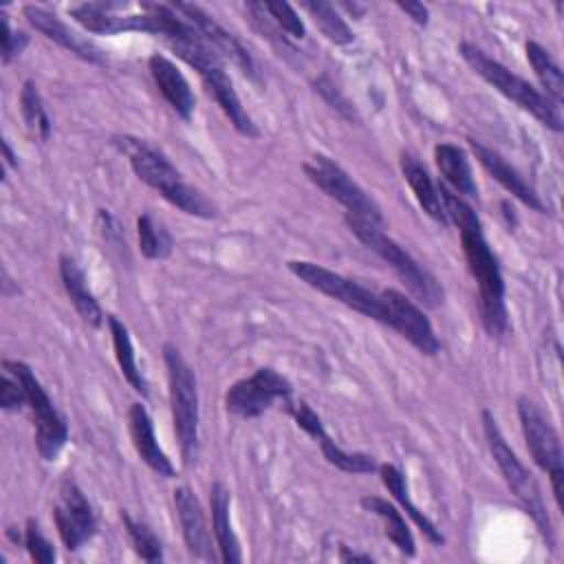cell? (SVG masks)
Here are the masks:
<instances>
[{"label":"cell","mask_w":564,"mask_h":564,"mask_svg":"<svg viewBox=\"0 0 564 564\" xmlns=\"http://www.w3.org/2000/svg\"><path fill=\"white\" fill-rule=\"evenodd\" d=\"M128 425H130V436L132 445L139 454V458L156 474L163 478H174V465L167 458V454L161 449L156 436H154V423L148 414V410L141 403H132L128 412Z\"/></svg>","instance_id":"cell-20"},{"label":"cell","mask_w":564,"mask_h":564,"mask_svg":"<svg viewBox=\"0 0 564 564\" xmlns=\"http://www.w3.org/2000/svg\"><path fill=\"white\" fill-rule=\"evenodd\" d=\"M480 416H482V430H485V438H487L489 452H491V456H494V460H496L505 482L516 494V498L524 505V509L531 513V518L535 520L538 529L549 540V544H553V529H551V520H549V513L544 509L538 482L533 480L531 471L520 463L516 452L509 447V443L502 436L494 414L485 408Z\"/></svg>","instance_id":"cell-7"},{"label":"cell","mask_w":564,"mask_h":564,"mask_svg":"<svg viewBox=\"0 0 564 564\" xmlns=\"http://www.w3.org/2000/svg\"><path fill=\"white\" fill-rule=\"evenodd\" d=\"M460 245L467 260V269L478 284V306L485 330L500 339L509 330V315L505 304V280L500 273L498 258L494 256L489 242L485 240L480 220L460 225Z\"/></svg>","instance_id":"cell-2"},{"label":"cell","mask_w":564,"mask_h":564,"mask_svg":"<svg viewBox=\"0 0 564 564\" xmlns=\"http://www.w3.org/2000/svg\"><path fill=\"white\" fill-rule=\"evenodd\" d=\"M170 46L183 62H187L200 75L207 93L220 106V110L225 112L229 123L236 128V132L247 139H256L260 132H258L253 119L249 117V112L242 108L238 93H236L229 75L225 73L223 59L203 42V37L198 35L187 42H172Z\"/></svg>","instance_id":"cell-4"},{"label":"cell","mask_w":564,"mask_h":564,"mask_svg":"<svg viewBox=\"0 0 564 564\" xmlns=\"http://www.w3.org/2000/svg\"><path fill=\"white\" fill-rule=\"evenodd\" d=\"M469 141V148H471V152H474V156L478 159V163L511 194V196H516L520 203H524L527 207H531V209H535V212H540V214H546V207H544V203L540 200V196L535 194V189L520 176V172L513 167V165H509L494 148H489V145H485L482 141H478V139H467Z\"/></svg>","instance_id":"cell-19"},{"label":"cell","mask_w":564,"mask_h":564,"mask_svg":"<svg viewBox=\"0 0 564 564\" xmlns=\"http://www.w3.org/2000/svg\"><path fill=\"white\" fill-rule=\"evenodd\" d=\"M286 410L293 416V421L297 423V427H302L308 436H313L324 454V458L346 471V474H372L379 469V465L375 463V458L370 454H361V452H346L341 449L328 434L326 427L322 423V419L311 410V405L306 401H286Z\"/></svg>","instance_id":"cell-16"},{"label":"cell","mask_w":564,"mask_h":564,"mask_svg":"<svg viewBox=\"0 0 564 564\" xmlns=\"http://www.w3.org/2000/svg\"><path fill=\"white\" fill-rule=\"evenodd\" d=\"M518 416L520 427L535 465L549 474L551 489L557 507L562 509V491H564V456L555 427L542 414V410L527 397L518 399Z\"/></svg>","instance_id":"cell-9"},{"label":"cell","mask_w":564,"mask_h":564,"mask_svg":"<svg viewBox=\"0 0 564 564\" xmlns=\"http://www.w3.org/2000/svg\"><path fill=\"white\" fill-rule=\"evenodd\" d=\"M302 7L311 13L313 22L317 24V29L322 31V35L326 40H330L333 44H350L352 42V31L346 24V20L337 13V9L330 2L324 0H306L302 2Z\"/></svg>","instance_id":"cell-31"},{"label":"cell","mask_w":564,"mask_h":564,"mask_svg":"<svg viewBox=\"0 0 564 564\" xmlns=\"http://www.w3.org/2000/svg\"><path fill=\"white\" fill-rule=\"evenodd\" d=\"M108 328H110V335H112V348H115V357H117V364H119V370H121L123 379L132 386L134 392H139L141 397H148V381H145V377L141 375V370L137 366L134 346H132V339H130V333H128L126 324L119 317L108 315Z\"/></svg>","instance_id":"cell-27"},{"label":"cell","mask_w":564,"mask_h":564,"mask_svg":"<svg viewBox=\"0 0 564 564\" xmlns=\"http://www.w3.org/2000/svg\"><path fill=\"white\" fill-rule=\"evenodd\" d=\"M174 509H176V516H178V524H181L187 551L194 557L205 560V562L220 560V555L214 553L212 535H209L200 502H198V498L194 496V491L189 487L181 485V487L174 489Z\"/></svg>","instance_id":"cell-18"},{"label":"cell","mask_w":564,"mask_h":564,"mask_svg":"<svg viewBox=\"0 0 564 564\" xmlns=\"http://www.w3.org/2000/svg\"><path fill=\"white\" fill-rule=\"evenodd\" d=\"M20 110H22V117H24V123H26L29 132L33 137H37L40 141H46L51 137V119L46 115L44 101L40 97V90H37L35 82H31V79H26L22 84Z\"/></svg>","instance_id":"cell-32"},{"label":"cell","mask_w":564,"mask_h":564,"mask_svg":"<svg viewBox=\"0 0 564 564\" xmlns=\"http://www.w3.org/2000/svg\"><path fill=\"white\" fill-rule=\"evenodd\" d=\"M24 403H26L24 386L20 383V379L15 375L4 370L2 379H0V408L4 412H13V410H20Z\"/></svg>","instance_id":"cell-37"},{"label":"cell","mask_w":564,"mask_h":564,"mask_svg":"<svg viewBox=\"0 0 564 564\" xmlns=\"http://www.w3.org/2000/svg\"><path fill=\"white\" fill-rule=\"evenodd\" d=\"M348 229L370 249L375 251L381 260H386L394 273L403 280V284L410 289V293L423 302L425 306H438L443 302V289L438 286V282L399 245L394 242L390 236H386L381 231V227L366 223L352 214L344 216Z\"/></svg>","instance_id":"cell-6"},{"label":"cell","mask_w":564,"mask_h":564,"mask_svg":"<svg viewBox=\"0 0 564 564\" xmlns=\"http://www.w3.org/2000/svg\"><path fill=\"white\" fill-rule=\"evenodd\" d=\"M174 11H178L203 37V42L220 57L234 62L249 79H258V68L249 51L225 29L220 26L207 11H203L198 4L187 2H170Z\"/></svg>","instance_id":"cell-15"},{"label":"cell","mask_w":564,"mask_h":564,"mask_svg":"<svg viewBox=\"0 0 564 564\" xmlns=\"http://www.w3.org/2000/svg\"><path fill=\"white\" fill-rule=\"evenodd\" d=\"M26 44H29V35L22 31H13L7 13L0 11V59H2V64H9L13 57H18Z\"/></svg>","instance_id":"cell-36"},{"label":"cell","mask_w":564,"mask_h":564,"mask_svg":"<svg viewBox=\"0 0 564 564\" xmlns=\"http://www.w3.org/2000/svg\"><path fill=\"white\" fill-rule=\"evenodd\" d=\"M524 51H527L529 64L535 70V77L540 79L542 88L546 90L544 95L562 106V101H564V75H562V68L557 66V62L551 57V53L542 44H538L533 40L527 42Z\"/></svg>","instance_id":"cell-29"},{"label":"cell","mask_w":564,"mask_h":564,"mask_svg":"<svg viewBox=\"0 0 564 564\" xmlns=\"http://www.w3.org/2000/svg\"><path fill=\"white\" fill-rule=\"evenodd\" d=\"M339 560H341V562H361V564H372V557H370V555L352 553V551H348V546H339Z\"/></svg>","instance_id":"cell-40"},{"label":"cell","mask_w":564,"mask_h":564,"mask_svg":"<svg viewBox=\"0 0 564 564\" xmlns=\"http://www.w3.org/2000/svg\"><path fill=\"white\" fill-rule=\"evenodd\" d=\"M119 516H121L126 533H128V538L134 546V553L145 562H161L163 560V546H161V540L154 535V531L150 527H145L143 522L134 520L123 509H121Z\"/></svg>","instance_id":"cell-33"},{"label":"cell","mask_w":564,"mask_h":564,"mask_svg":"<svg viewBox=\"0 0 564 564\" xmlns=\"http://www.w3.org/2000/svg\"><path fill=\"white\" fill-rule=\"evenodd\" d=\"M458 53L463 59L471 66L476 75H480L487 84H491L498 93H502L507 99L518 104L522 110L531 112L542 126H546L553 132H562L564 117L562 106L549 99L544 93H540L533 84L522 79L520 75L511 73L507 66L489 57L482 48H478L471 42H460Z\"/></svg>","instance_id":"cell-3"},{"label":"cell","mask_w":564,"mask_h":564,"mask_svg":"<svg viewBox=\"0 0 564 564\" xmlns=\"http://www.w3.org/2000/svg\"><path fill=\"white\" fill-rule=\"evenodd\" d=\"M379 474H381V482L386 485V489H388V491L392 494V498L405 509V513H408V516L412 518V522L423 531V535H425L432 544H443L445 538H443L441 529H436V524L410 500L403 474H401L394 465H390V463L379 465Z\"/></svg>","instance_id":"cell-26"},{"label":"cell","mask_w":564,"mask_h":564,"mask_svg":"<svg viewBox=\"0 0 564 564\" xmlns=\"http://www.w3.org/2000/svg\"><path fill=\"white\" fill-rule=\"evenodd\" d=\"M315 90H319L322 97H324L333 108H337V112H341V115L348 117V119L355 117L352 106H348V101L337 93V88H335L326 77H319V79L315 82Z\"/></svg>","instance_id":"cell-38"},{"label":"cell","mask_w":564,"mask_h":564,"mask_svg":"<svg viewBox=\"0 0 564 564\" xmlns=\"http://www.w3.org/2000/svg\"><path fill=\"white\" fill-rule=\"evenodd\" d=\"M24 546L31 555L33 562L37 564H53L55 562V549L53 544L44 538V533L40 531V524L29 518L26 520V529H24Z\"/></svg>","instance_id":"cell-35"},{"label":"cell","mask_w":564,"mask_h":564,"mask_svg":"<svg viewBox=\"0 0 564 564\" xmlns=\"http://www.w3.org/2000/svg\"><path fill=\"white\" fill-rule=\"evenodd\" d=\"M399 163H401L403 178L408 181V185H410V189H412L416 203L421 205V209H423L432 220H436V223H441V225H447V216H445V209H443V200H441V194H438V185H434V181H432V176L427 174L425 165H423L416 156H412V154H408V152L401 154V161H399Z\"/></svg>","instance_id":"cell-25"},{"label":"cell","mask_w":564,"mask_h":564,"mask_svg":"<svg viewBox=\"0 0 564 564\" xmlns=\"http://www.w3.org/2000/svg\"><path fill=\"white\" fill-rule=\"evenodd\" d=\"M359 502H361V507H364L366 511H372L375 516H379V518L383 520V524H386V535L394 542V546H397L403 555L412 557V555L416 553V544H414L412 531L408 529L405 518L401 516V511H399L394 505H390L388 500H383V498H379V496H364Z\"/></svg>","instance_id":"cell-28"},{"label":"cell","mask_w":564,"mask_h":564,"mask_svg":"<svg viewBox=\"0 0 564 564\" xmlns=\"http://www.w3.org/2000/svg\"><path fill=\"white\" fill-rule=\"evenodd\" d=\"M344 9H348L350 13H364V7L361 4H350V2H341Z\"/></svg>","instance_id":"cell-42"},{"label":"cell","mask_w":564,"mask_h":564,"mask_svg":"<svg viewBox=\"0 0 564 564\" xmlns=\"http://www.w3.org/2000/svg\"><path fill=\"white\" fill-rule=\"evenodd\" d=\"M2 368L20 379L26 392V405L33 414V427H35V445L44 460H55L59 452L64 449L68 441V425L64 414L55 408L48 392L35 377V372L24 364L15 359H4Z\"/></svg>","instance_id":"cell-8"},{"label":"cell","mask_w":564,"mask_h":564,"mask_svg":"<svg viewBox=\"0 0 564 564\" xmlns=\"http://www.w3.org/2000/svg\"><path fill=\"white\" fill-rule=\"evenodd\" d=\"M302 167L311 183H315L324 194H328L348 209L346 214H352L377 227L383 225V214L375 198L359 183H355L352 176L335 161L324 154H313Z\"/></svg>","instance_id":"cell-10"},{"label":"cell","mask_w":564,"mask_h":564,"mask_svg":"<svg viewBox=\"0 0 564 564\" xmlns=\"http://www.w3.org/2000/svg\"><path fill=\"white\" fill-rule=\"evenodd\" d=\"M397 7L403 13H408L421 26H425L430 22V11H427V7L423 2H397Z\"/></svg>","instance_id":"cell-39"},{"label":"cell","mask_w":564,"mask_h":564,"mask_svg":"<svg viewBox=\"0 0 564 564\" xmlns=\"http://www.w3.org/2000/svg\"><path fill=\"white\" fill-rule=\"evenodd\" d=\"M112 143L128 156L134 174L156 189L167 203L178 207L181 212L196 216V218H214L216 216V205L200 194L196 187L187 185L181 176V172L161 154L156 148L148 145L141 139L134 137H115Z\"/></svg>","instance_id":"cell-1"},{"label":"cell","mask_w":564,"mask_h":564,"mask_svg":"<svg viewBox=\"0 0 564 564\" xmlns=\"http://www.w3.org/2000/svg\"><path fill=\"white\" fill-rule=\"evenodd\" d=\"M148 68H150L154 84L159 86V90L167 99V104L174 108V112L181 119L189 121L194 106H196V97H194L185 75L178 70V66L172 59H167L165 55L156 53L148 59Z\"/></svg>","instance_id":"cell-21"},{"label":"cell","mask_w":564,"mask_h":564,"mask_svg":"<svg viewBox=\"0 0 564 564\" xmlns=\"http://www.w3.org/2000/svg\"><path fill=\"white\" fill-rule=\"evenodd\" d=\"M379 297L383 304V324L394 328L423 355H438L441 341L432 328V322L405 293L397 289H386L379 293Z\"/></svg>","instance_id":"cell-13"},{"label":"cell","mask_w":564,"mask_h":564,"mask_svg":"<svg viewBox=\"0 0 564 564\" xmlns=\"http://www.w3.org/2000/svg\"><path fill=\"white\" fill-rule=\"evenodd\" d=\"M59 278H62L66 295L70 297V302H73L75 311L79 313V317L84 319V324L99 328L104 324V311H101L99 302L95 300L93 291L88 289L86 273L70 256H59Z\"/></svg>","instance_id":"cell-22"},{"label":"cell","mask_w":564,"mask_h":564,"mask_svg":"<svg viewBox=\"0 0 564 564\" xmlns=\"http://www.w3.org/2000/svg\"><path fill=\"white\" fill-rule=\"evenodd\" d=\"M2 152H4V165L15 167V165H18V161H15V154L11 152V145H9V141H7V139L2 141Z\"/></svg>","instance_id":"cell-41"},{"label":"cell","mask_w":564,"mask_h":564,"mask_svg":"<svg viewBox=\"0 0 564 564\" xmlns=\"http://www.w3.org/2000/svg\"><path fill=\"white\" fill-rule=\"evenodd\" d=\"M286 267L295 278H300L311 289H315V291L341 302L344 306L383 324L381 297L377 293H372L370 289L361 286L359 282H355L346 275H339V273H335V271H330L322 264L308 262V260H289Z\"/></svg>","instance_id":"cell-11"},{"label":"cell","mask_w":564,"mask_h":564,"mask_svg":"<svg viewBox=\"0 0 564 564\" xmlns=\"http://www.w3.org/2000/svg\"><path fill=\"white\" fill-rule=\"evenodd\" d=\"M53 520L68 551L82 549L97 533L95 511L73 478H64L59 485V500L53 507Z\"/></svg>","instance_id":"cell-14"},{"label":"cell","mask_w":564,"mask_h":564,"mask_svg":"<svg viewBox=\"0 0 564 564\" xmlns=\"http://www.w3.org/2000/svg\"><path fill=\"white\" fill-rule=\"evenodd\" d=\"M231 496L229 489L216 480L209 489V507H212V531L216 538V546L220 551V562L225 564H238L242 560L238 538L231 529V516H229Z\"/></svg>","instance_id":"cell-23"},{"label":"cell","mask_w":564,"mask_h":564,"mask_svg":"<svg viewBox=\"0 0 564 564\" xmlns=\"http://www.w3.org/2000/svg\"><path fill=\"white\" fill-rule=\"evenodd\" d=\"M293 386L286 377L273 368H258L251 377H245L229 386L225 392V408L238 419H256L267 412L278 399L284 403L291 399Z\"/></svg>","instance_id":"cell-12"},{"label":"cell","mask_w":564,"mask_h":564,"mask_svg":"<svg viewBox=\"0 0 564 564\" xmlns=\"http://www.w3.org/2000/svg\"><path fill=\"white\" fill-rule=\"evenodd\" d=\"M163 359L167 368L170 383V405L174 434L181 445L183 463L189 467L196 460L198 452V388L196 375L189 364L183 359L174 344H163Z\"/></svg>","instance_id":"cell-5"},{"label":"cell","mask_w":564,"mask_h":564,"mask_svg":"<svg viewBox=\"0 0 564 564\" xmlns=\"http://www.w3.org/2000/svg\"><path fill=\"white\" fill-rule=\"evenodd\" d=\"M260 4L264 9V13H269L284 33H289L295 40H302L306 35V26H304L302 18L289 2H260Z\"/></svg>","instance_id":"cell-34"},{"label":"cell","mask_w":564,"mask_h":564,"mask_svg":"<svg viewBox=\"0 0 564 564\" xmlns=\"http://www.w3.org/2000/svg\"><path fill=\"white\" fill-rule=\"evenodd\" d=\"M22 13L35 31H40L44 37L53 40L55 44H59L64 51L73 53L75 57H79L84 62H90V64H104L106 62L101 48L95 42L75 33L70 26H66L55 13L46 11L44 7L26 4V7H22Z\"/></svg>","instance_id":"cell-17"},{"label":"cell","mask_w":564,"mask_h":564,"mask_svg":"<svg viewBox=\"0 0 564 564\" xmlns=\"http://www.w3.org/2000/svg\"><path fill=\"white\" fill-rule=\"evenodd\" d=\"M137 236H139V251L150 260H165L174 249V240L163 223L154 220L150 214H141L137 218Z\"/></svg>","instance_id":"cell-30"},{"label":"cell","mask_w":564,"mask_h":564,"mask_svg":"<svg viewBox=\"0 0 564 564\" xmlns=\"http://www.w3.org/2000/svg\"><path fill=\"white\" fill-rule=\"evenodd\" d=\"M434 161L436 167L445 181V185L463 196V198H476L478 200V185L474 181V172L469 165V159L463 148L454 143H438L434 148Z\"/></svg>","instance_id":"cell-24"}]
</instances>
